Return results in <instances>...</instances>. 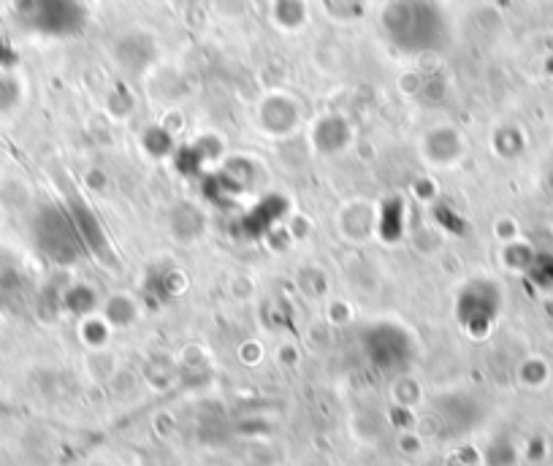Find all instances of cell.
Masks as SVG:
<instances>
[{"mask_svg":"<svg viewBox=\"0 0 553 466\" xmlns=\"http://www.w3.org/2000/svg\"><path fill=\"white\" fill-rule=\"evenodd\" d=\"M383 22H402V25H413L410 30H404L402 36L394 38V44H399L407 52H423V49H432L440 44V38H434L432 33H426L423 28H442L440 11L434 9V3L429 0H396L391 3V9L383 14Z\"/></svg>","mask_w":553,"mask_h":466,"instance_id":"1","label":"cell"}]
</instances>
